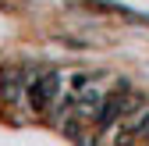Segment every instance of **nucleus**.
Here are the masks:
<instances>
[{
	"label": "nucleus",
	"mask_w": 149,
	"mask_h": 146,
	"mask_svg": "<svg viewBox=\"0 0 149 146\" xmlns=\"http://www.w3.org/2000/svg\"><path fill=\"white\" fill-rule=\"evenodd\" d=\"M25 93H29V103H32V111H36V114H50V111H53V103L64 96L61 75H57V71H43V75H36V79H32V86L25 89Z\"/></svg>",
	"instance_id": "1"
},
{
	"label": "nucleus",
	"mask_w": 149,
	"mask_h": 146,
	"mask_svg": "<svg viewBox=\"0 0 149 146\" xmlns=\"http://www.w3.org/2000/svg\"><path fill=\"white\" fill-rule=\"evenodd\" d=\"M132 103H139L128 89L121 86V89H114V93H107V100H103V107H100V114H96V132H103V128H110V125H117L121 118H128V111H132Z\"/></svg>",
	"instance_id": "2"
},
{
	"label": "nucleus",
	"mask_w": 149,
	"mask_h": 146,
	"mask_svg": "<svg viewBox=\"0 0 149 146\" xmlns=\"http://www.w3.org/2000/svg\"><path fill=\"white\" fill-rule=\"evenodd\" d=\"M146 142H149V135H146Z\"/></svg>",
	"instance_id": "3"
}]
</instances>
